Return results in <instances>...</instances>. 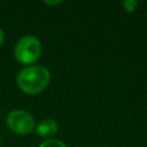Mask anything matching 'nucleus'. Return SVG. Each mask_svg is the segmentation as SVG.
<instances>
[{
    "label": "nucleus",
    "instance_id": "423d86ee",
    "mask_svg": "<svg viewBox=\"0 0 147 147\" xmlns=\"http://www.w3.org/2000/svg\"><path fill=\"white\" fill-rule=\"evenodd\" d=\"M122 5H123V8L127 13H132V11L136 10V8L138 6V1L137 0H125Z\"/></svg>",
    "mask_w": 147,
    "mask_h": 147
},
{
    "label": "nucleus",
    "instance_id": "f03ea898",
    "mask_svg": "<svg viewBox=\"0 0 147 147\" xmlns=\"http://www.w3.org/2000/svg\"><path fill=\"white\" fill-rule=\"evenodd\" d=\"M14 55L17 62L28 65H33L41 55V42L32 34L22 37L15 45Z\"/></svg>",
    "mask_w": 147,
    "mask_h": 147
},
{
    "label": "nucleus",
    "instance_id": "7ed1b4c3",
    "mask_svg": "<svg viewBox=\"0 0 147 147\" xmlns=\"http://www.w3.org/2000/svg\"><path fill=\"white\" fill-rule=\"evenodd\" d=\"M6 122L9 130L17 134H29L34 129L33 116L23 109L11 110L8 114Z\"/></svg>",
    "mask_w": 147,
    "mask_h": 147
},
{
    "label": "nucleus",
    "instance_id": "0eeeda50",
    "mask_svg": "<svg viewBox=\"0 0 147 147\" xmlns=\"http://www.w3.org/2000/svg\"><path fill=\"white\" fill-rule=\"evenodd\" d=\"M45 3L48 5V6H56V5L62 3V1L61 0H57V1H45Z\"/></svg>",
    "mask_w": 147,
    "mask_h": 147
},
{
    "label": "nucleus",
    "instance_id": "6e6552de",
    "mask_svg": "<svg viewBox=\"0 0 147 147\" xmlns=\"http://www.w3.org/2000/svg\"><path fill=\"white\" fill-rule=\"evenodd\" d=\"M3 42H5V33H3L2 29L0 28V47L3 45Z\"/></svg>",
    "mask_w": 147,
    "mask_h": 147
},
{
    "label": "nucleus",
    "instance_id": "20e7f679",
    "mask_svg": "<svg viewBox=\"0 0 147 147\" xmlns=\"http://www.w3.org/2000/svg\"><path fill=\"white\" fill-rule=\"evenodd\" d=\"M59 130L57 123L52 118H45L38 123L36 127V132L41 138H52L56 134Z\"/></svg>",
    "mask_w": 147,
    "mask_h": 147
},
{
    "label": "nucleus",
    "instance_id": "f257e3e1",
    "mask_svg": "<svg viewBox=\"0 0 147 147\" xmlns=\"http://www.w3.org/2000/svg\"><path fill=\"white\" fill-rule=\"evenodd\" d=\"M16 82L24 93L36 95L41 93L51 83V72L44 65H28L18 71Z\"/></svg>",
    "mask_w": 147,
    "mask_h": 147
},
{
    "label": "nucleus",
    "instance_id": "39448f33",
    "mask_svg": "<svg viewBox=\"0 0 147 147\" xmlns=\"http://www.w3.org/2000/svg\"><path fill=\"white\" fill-rule=\"evenodd\" d=\"M39 147H65V145L60 141V140H55V139H48L44 142H41L39 145Z\"/></svg>",
    "mask_w": 147,
    "mask_h": 147
}]
</instances>
